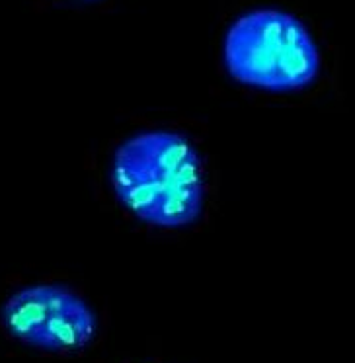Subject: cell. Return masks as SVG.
<instances>
[{
  "mask_svg": "<svg viewBox=\"0 0 355 363\" xmlns=\"http://www.w3.org/2000/svg\"><path fill=\"white\" fill-rule=\"evenodd\" d=\"M111 188L119 203L147 225L188 227L198 221L205 203L203 160L182 135L139 133L115 152Z\"/></svg>",
  "mask_w": 355,
  "mask_h": 363,
  "instance_id": "1",
  "label": "cell"
},
{
  "mask_svg": "<svg viewBox=\"0 0 355 363\" xmlns=\"http://www.w3.org/2000/svg\"><path fill=\"white\" fill-rule=\"evenodd\" d=\"M230 77L268 92H295L320 72V51L307 26L283 10L260 9L240 16L225 38Z\"/></svg>",
  "mask_w": 355,
  "mask_h": 363,
  "instance_id": "2",
  "label": "cell"
},
{
  "mask_svg": "<svg viewBox=\"0 0 355 363\" xmlns=\"http://www.w3.org/2000/svg\"><path fill=\"white\" fill-rule=\"evenodd\" d=\"M0 323L10 338L51 354H79L98 328L86 301L61 285H30L10 295Z\"/></svg>",
  "mask_w": 355,
  "mask_h": 363,
  "instance_id": "3",
  "label": "cell"
}]
</instances>
